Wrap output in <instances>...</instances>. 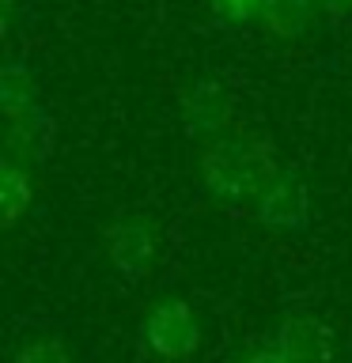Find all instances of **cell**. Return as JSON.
Listing matches in <instances>:
<instances>
[{
    "label": "cell",
    "instance_id": "1",
    "mask_svg": "<svg viewBox=\"0 0 352 363\" xmlns=\"http://www.w3.org/2000/svg\"><path fill=\"white\" fill-rule=\"evenodd\" d=\"M273 178H277V159L258 136H220L201 152V182L220 201H258Z\"/></svg>",
    "mask_w": 352,
    "mask_h": 363
},
{
    "label": "cell",
    "instance_id": "2",
    "mask_svg": "<svg viewBox=\"0 0 352 363\" xmlns=\"http://www.w3.org/2000/svg\"><path fill=\"white\" fill-rule=\"evenodd\" d=\"M141 337L159 359H189L201 348V322L189 303L163 299L144 314Z\"/></svg>",
    "mask_w": 352,
    "mask_h": 363
},
{
    "label": "cell",
    "instance_id": "3",
    "mask_svg": "<svg viewBox=\"0 0 352 363\" xmlns=\"http://www.w3.org/2000/svg\"><path fill=\"white\" fill-rule=\"evenodd\" d=\"M254 216L269 231H303L311 220V193L295 174H277L254 201Z\"/></svg>",
    "mask_w": 352,
    "mask_h": 363
},
{
    "label": "cell",
    "instance_id": "4",
    "mask_svg": "<svg viewBox=\"0 0 352 363\" xmlns=\"http://www.w3.org/2000/svg\"><path fill=\"white\" fill-rule=\"evenodd\" d=\"M106 257L125 280H144L155 261V231L144 220H118L106 227Z\"/></svg>",
    "mask_w": 352,
    "mask_h": 363
},
{
    "label": "cell",
    "instance_id": "5",
    "mask_svg": "<svg viewBox=\"0 0 352 363\" xmlns=\"http://www.w3.org/2000/svg\"><path fill=\"white\" fill-rule=\"evenodd\" d=\"M231 95L220 79H197L182 95V118L197 136H220L231 125Z\"/></svg>",
    "mask_w": 352,
    "mask_h": 363
},
{
    "label": "cell",
    "instance_id": "6",
    "mask_svg": "<svg viewBox=\"0 0 352 363\" xmlns=\"http://www.w3.org/2000/svg\"><path fill=\"white\" fill-rule=\"evenodd\" d=\"M277 348L295 363H329L334 356V333L314 314H288L277 325Z\"/></svg>",
    "mask_w": 352,
    "mask_h": 363
},
{
    "label": "cell",
    "instance_id": "7",
    "mask_svg": "<svg viewBox=\"0 0 352 363\" xmlns=\"http://www.w3.org/2000/svg\"><path fill=\"white\" fill-rule=\"evenodd\" d=\"M53 147V125L50 118L34 106L8 118V155L19 163H42Z\"/></svg>",
    "mask_w": 352,
    "mask_h": 363
},
{
    "label": "cell",
    "instance_id": "8",
    "mask_svg": "<svg viewBox=\"0 0 352 363\" xmlns=\"http://www.w3.org/2000/svg\"><path fill=\"white\" fill-rule=\"evenodd\" d=\"M31 204H34V182H31V170L19 163V159H4L0 163V208H4V216H0V223L8 227H16L23 216L31 212Z\"/></svg>",
    "mask_w": 352,
    "mask_h": 363
},
{
    "label": "cell",
    "instance_id": "9",
    "mask_svg": "<svg viewBox=\"0 0 352 363\" xmlns=\"http://www.w3.org/2000/svg\"><path fill=\"white\" fill-rule=\"evenodd\" d=\"M314 0H265L261 19L277 38H303L314 23Z\"/></svg>",
    "mask_w": 352,
    "mask_h": 363
},
{
    "label": "cell",
    "instance_id": "10",
    "mask_svg": "<svg viewBox=\"0 0 352 363\" xmlns=\"http://www.w3.org/2000/svg\"><path fill=\"white\" fill-rule=\"evenodd\" d=\"M34 99H38V84L23 65H4L0 72V106H4V118H16L23 110H34Z\"/></svg>",
    "mask_w": 352,
    "mask_h": 363
},
{
    "label": "cell",
    "instance_id": "11",
    "mask_svg": "<svg viewBox=\"0 0 352 363\" xmlns=\"http://www.w3.org/2000/svg\"><path fill=\"white\" fill-rule=\"evenodd\" d=\"M16 363H72V356L57 337H34L16 352Z\"/></svg>",
    "mask_w": 352,
    "mask_h": 363
},
{
    "label": "cell",
    "instance_id": "12",
    "mask_svg": "<svg viewBox=\"0 0 352 363\" xmlns=\"http://www.w3.org/2000/svg\"><path fill=\"white\" fill-rule=\"evenodd\" d=\"M261 4H265V0H212L216 16L227 19V23H246V19L261 16Z\"/></svg>",
    "mask_w": 352,
    "mask_h": 363
},
{
    "label": "cell",
    "instance_id": "13",
    "mask_svg": "<svg viewBox=\"0 0 352 363\" xmlns=\"http://www.w3.org/2000/svg\"><path fill=\"white\" fill-rule=\"evenodd\" d=\"M243 363H295L292 356H284V352L273 345V348H258V352H250V356Z\"/></svg>",
    "mask_w": 352,
    "mask_h": 363
},
{
    "label": "cell",
    "instance_id": "14",
    "mask_svg": "<svg viewBox=\"0 0 352 363\" xmlns=\"http://www.w3.org/2000/svg\"><path fill=\"white\" fill-rule=\"evenodd\" d=\"M322 11H329L334 19H341V16H352V0H314Z\"/></svg>",
    "mask_w": 352,
    "mask_h": 363
}]
</instances>
